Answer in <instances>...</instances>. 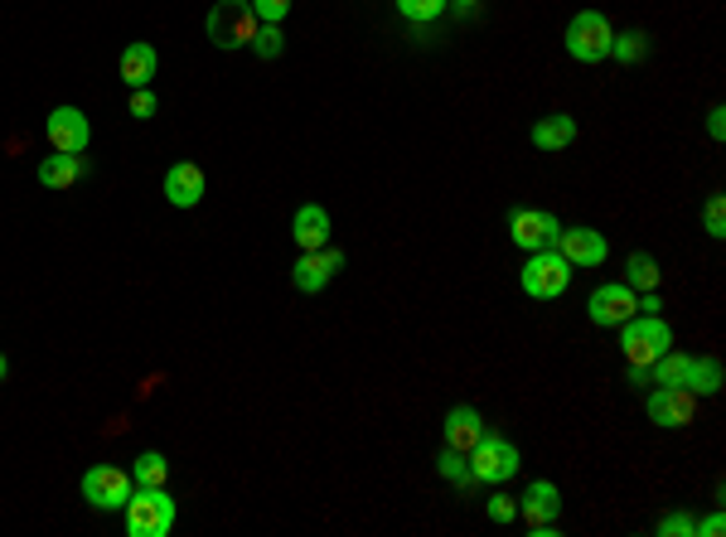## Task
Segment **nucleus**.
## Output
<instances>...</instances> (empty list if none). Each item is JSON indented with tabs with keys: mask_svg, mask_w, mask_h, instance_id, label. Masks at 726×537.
I'll use <instances>...</instances> for the list:
<instances>
[{
	"mask_svg": "<svg viewBox=\"0 0 726 537\" xmlns=\"http://www.w3.org/2000/svg\"><path fill=\"white\" fill-rule=\"evenodd\" d=\"M659 537H697V518H688V514L659 518Z\"/></svg>",
	"mask_w": 726,
	"mask_h": 537,
	"instance_id": "nucleus-31",
	"label": "nucleus"
},
{
	"mask_svg": "<svg viewBox=\"0 0 726 537\" xmlns=\"http://www.w3.org/2000/svg\"><path fill=\"white\" fill-rule=\"evenodd\" d=\"M484 514H490V523H514L518 518V498H508V494H490L484 498Z\"/></svg>",
	"mask_w": 726,
	"mask_h": 537,
	"instance_id": "nucleus-28",
	"label": "nucleus"
},
{
	"mask_svg": "<svg viewBox=\"0 0 726 537\" xmlns=\"http://www.w3.org/2000/svg\"><path fill=\"white\" fill-rule=\"evenodd\" d=\"M131 117H136V121H151L155 117V88H136V92H131Z\"/></svg>",
	"mask_w": 726,
	"mask_h": 537,
	"instance_id": "nucleus-32",
	"label": "nucleus"
},
{
	"mask_svg": "<svg viewBox=\"0 0 726 537\" xmlns=\"http://www.w3.org/2000/svg\"><path fill=\"white\" fill-rule=\"evenodd\" d=\"M82 169H88V165H82V155H44V161H40V185L44 189H68V185H78V179H82Z\"/></svg>",
	"mask_w": 726,
	"mask_h": 537,
	"instance_id": "nucleus-21",
	"label": "nucleus"
},
{
	"mask_svg": "<svg viewBox=\"0 0 726 537\" xmlns=\"http://www.w3.org/2000/svg\"><path fill=\"white\" fill-rule=\"evenodd\" d=\"M470 470H475V484H508L518 470H524V456H518L514 441L484 431L475 441V450H470Z\"/></svg>",
	"mask_w": 726,
	"mask_h": 537,
	"instance_id": "nucleus-5",
	"label": "nucleus"
},
{
	"mask_svg": "<svg viewBox=\"0 0 726 537\" xmlns=\"http://www.w3.org/2000/svg\"><path fill=\"white\" fill-rule=\"evenodd\" d=\"M155 68H161V54H155V44L131 40L127 48H121V83H127L131 92H136V88H151V83H155Z\"/></svg>",
	"mask_w": 726,
	"mask_h": 537,
	"instance_id": "nucleus-17",
	"label": "nucleus"
},
{
	"mask_svg": "<svg viewBox=\"0 0 726 537\" xmlns=\"http://www.w3.org/2000/svg\"><path fill=\"white\" fill-rule=\"evenodd\" d=\"M673 349V329L663 315H645V310H635L629 320L620 325V353H625V363L629 369H649L659 353H669Z\"/></svg>",
	"mask_w": 726,
	"mask_h": 537,
	"instance_id": "nucleus-1",
	"label": "nucleus"
},
{
	"mask_svg": "<svg viewBox=\"0 0 726 537\" xmlns=\"http://www.w3.org/2000/svg\"><path fill=\"white\" fill-rule=\"evenodd\" d=\"M436 470H441V480L455 484V490H470V484H475V470H470V456H465V450H451V446H446V450H441V465H436Z\"/></svg>",
	"mask_w": 726,
	"mask_h": 537,
	"instance_id": "nucleus-23",
	"label": "nucleus"
},
{
	"mask_svg": "<svg viewBox=\"0 0 726 537\" xmlns=\"http://www.w3.org/2000/svg\"><path fill=\"white\" fill-rule=\"evenodd\" d=\"M639 310H645V315H659V310H663V300L653 296V291H645V296H639Z\"/></svg>",
	"mask_w": 726,
	"mask_h": 537,
	"instance_id": "nucleus-35",
	"label": "nucleus"
},
{
	"mask_svg": "<svg viewBox=\"0 0 726 537\" xmlns=\"http://www.w3.org/2000/svg\"><path fill=\"white\" fill-rule=\"evenodd\" d=\"M82 498H88L92 508H102V514H117V508H127L131 490H136V480H131V470H117V465H88L82 470Z\"/></svg>",
	"mask_w": 726,
	"mask_h": 537,
	"instance_id": "nucleus-6",
	"label": "nucleus"
},
{
	"mask_svg": "<svg viewBox=\"0 0 726 537\" xmlns=\"http://www.w3.org/2000/svg\"><path fill=\"white\" fill-rule=\"evenodd\" d=\"M707 131H712V141L726 136V112H722V107H712V112H707Z\"/></svg>",
	"mask_w": 726,
	"mask_h": 537,
	"instance_id": "nucleus-34",
	"label": "nucleus"
},
{
	"mask_svg": "<svg viewBox=\"0 0 726 537\" xmlns=\"http://www.w3.org/2000/svg\"><path fill=\"white\" fill-rule=\"evenodd\" d=\"M248 6H252V15H257L262 24H282L296 0H248Z\"/></svg>",
	"mask_w": 726,
	"mask_h": 537,
	"instance_id": "nucleus-29",
	"label": "nucleus"
},
{
	"mask_svg": "<svg viewBox=\"0 0 726 537\" xmlns=\"http://www.w3.org/2000/svg\"><path fill=\"white\" fill-rule=\"evenodd\" d=\"M572 272L576 266L562 257L557 248H542V252H528L524 272H518V286H524L528 300H557L566 286H572Z\"/></svg>",
	"mask_w": 726,
	"mask_h": 537,
	"instance_id": "nucleus-3",
	"label": "nucleus"
},
{
	"mask_svg": "<svg viewBox=\"0 0 726 537\" xmlns=\"http://www.w3.org/2000/svg\"><path fill=\"white\" fill-rule=\"evenodd\" d=\"M635 310H639V296L625 286V281H605V286H596L586 300L591 325H601V329H620Z\"/></svg>",
	"mask_w": 726,
	"mask_h": 537,
	"instance_id": "nucleus-8",
	"label": "nucleus"
},
{
	"mask_svg": "<svg viewBox=\"0 0 726 537\" xmlns=\"http://www.w3.org/2000/svg\"><path fill=\"white\" fill-rule=\"evenodd\" d=\"M252 54L257 58H282V48H286V34H282V24H257V34H252Z\"/></svg>",
	"mask_w": 726,
	"mask_h": 537,
	"instance_id": "nucleus-27",
	"label": "nucleus"
},
{
	"mask_svg": "<svg viewBox=\"0 0 726 537\" xmlns=\"http://www.w3.org/2000/svg\"><path fill=\"white\" fill-rule=\"evenodd\" d=\"M645 54H649L645 30H625V34H615L610 40V58H620V64H639Z\"/></svg>",
	"mask_w": 726,
	"mask_h": 537,
	"instance_id": "nucleus-26",
	"label": "nucleus"
},
{
	"mask_svg": "<svg viewBox=\"0 0 726 537\" xmlns=\"http://www.w3.org/2000/svg\"><path fill=\"white\" fill-rule=\"evenodd\" d=\"M257 15H252L248 0H218L209 10V40L218 48H248L252 34H257Z\"/></svg>",
	"mask_w": 726,
	"mask_h": 537,
	"instance_id": "nucleus-7",
	"label": "nucleus"
},
{
	"mask_svg": "<svg viewBox=\"0 0 726 537\" xmlns=\"http://www.w3.org/2000/svg\"><path fill=\"white\" fill-rule=\"evenodd\" d=\"M645 412H649V421H653V426H663V431H678V426L693 421L697 397L688 393V387H663V383H653V393H649V402H645Z\"/></svg>",
	"mask_w": 726,
	"mask_h": 537,
	"instance_id": "nucleus-12",
	"label": "nucleus"
},
{
	"mask_svg": "<svg viewBox=\"0 0 726 537\" xmlns=\"http://www.w3.org/2000/svg\"><path fill=\"white\" fill-rule=\"evenodd\" d=\"M339 272H344V252L339 248H315V252H300V262L290 266V281H296V291H306V296H320Z\"/></svg>",
	"mask_w": 726,
	"mask_h": 537,
	"instance_id": "nucleus-10",
	"label": "nucleus"
},
{
	"mask_svg": "<svg viewBox=\"0 0 726 537\" xmlns=\"http://www.w3.org/2000/svg\"><path fill=\"white\" fill-rule=\"evenodd\" d=\"M702 223H707V238H726V199H722V194H712V199H707Z\"/></svg>",
	"mask_w": 726,
	"mask_h": 537,
	"instance_id": "nucleus-30",
	"label": "nucleus"
},
{
	"mask_svg": "<svg viewBox=\"0 0 726 537\" xmlns=\"http://www.w3.org/2000/svg\"><path fill=\"white\" fill-rule=\"evenodd\" d=\"M557 252H562L572 266H601L605 257H610V242H605V233H596V228L576 223V228H562L552 242Z\"/></svg>",
	"mask_w": 726,
	"mask_h": 537,
	"instance_id": "nucleus-13",
	"label": "nucleus"
},
{
	"mask_svg": "<svg viewBox=\"0 0 726 537\" xmlns=\"http://www.w3.org/2000/svg\"><path fill=\"white\" fill-rule=\"evenodd\" d=\"M557 233H562V223H557L548 209H514L508 213V238H514V248H524V252L552 248Z\"/></svg>",
	"mask_w": 726,
	"mask_h": 537,
	"instance_id": "nucleus-11",
	"label": "nucleus"
},
{
	"mask_svg": "<svg viewBox=\"0 0 726 537\" xmlns=\"http://www.w3.org/2000/svg\"><path fill=\"white\" fill-rule=\"evenodd\" d=\"M528 141L538 145V151H566V145L576 141V117H566V112H552V117H542L538 127L528 131Z\"/></svg>",
	"mask_w": 726,
	"mask_h": 537,
	"instance_id": "nucleus-20",
	"label": "nucleus"
},
{
	"mask_svg": "<svg viewBox=\"0 0 726 537\" xmlns=\"http://www.w3.org/2000/svg\"><path fill=\"white\" fill-rule=\"evenodd\" d=\"M10 373V363H6V353H0V377H6Z\"/></svg>",
	"mask_w": 726,
	"mask_h": 537,
	"instance_id": "nucleus-38",
	"label": "nucleus"
},
{
	"mask_svg": "<svg viewBox=\"0 0 726 537\" xmlns=\"http://www.w3.org/2000/svg\"><path fill=\"white\" fill-rule=\"evenodd\" d=\"M629 377H635L639 387H649V383H653V373H649V369H629Z\"/></svg>",
	"mask_w": 726,
	"mask_h": 537,
	"instance_id": "nucleus-36",
	"label": "nucleus"
},
{
	"mask_svg": "<svg viewBox=\"0 0 726 537\" xmlns=\"http://www.w3.org/2000/svg\"><path fill=\"white\" fill-rule=\"evenodd\" d=\"M518 514L528 523H557L562 518V490H557L552 480H532L524 498H518Z\"/></svg>",
	"mask_w": 726,
	"mask_h": 537,
	"instance_id": "nucleus-18",
	"label": "nucleus"
},
{
	"mask_svg": "<svg viewBox=\"0 0 726 537\" xmlns=\"http://www.w3.org/2000/svg\"><path fill=\"white\" fill-rule=\"evenodd\" d=\"M290 238H296L300 252L330 248V213H324V204H300L296 218H290Z\"/></svg>",
	"mask_w": 726,
	"mask_h": 537,
	"instance_id": "nucleus-16",
	"label": "nucleus"
},
{
	"mask_svg": "<svg viewBox=\"0 0 726 537\" xmlns=\"http://www.w3.org/2000/svg\"><path fill=\"white\" fill-rule=\"evenodd\" d=\"M165 474H169V460L161 450H141L136 465H131V480L136 484H165Z\"/></svg>",
	"mask_w": 726,
	"mask_h": 537,
	"instance_id": "nucleus-25",
	"label": "nucleus"
},
{
	"mask_svg": "<svg viewBox=\"0 0 726 537\" xmlns=\"http://www.w3.org/2000/svg\"><path fill=\"white\" fill-rule=\"evenodd\" d=\"M678 387H688L693 397H717L722 387H726V373H722V359H712V353H702V359H693L688 353V369H683V383Z\"/></svg>",
	"mask_w": 726,
	"mask_h": 537,
	"instance_id": "nucleus-19",
	"label": "nucleus"
},
{
	"mask_svg": "<svg viewBox=\"0 0 726 537\" xmlns=\"http://www.w3.org/2000/svg\"><path fill=\"white\" fill-rule=\"evenodd\" d=\"M451 10V0H397V15L407 24H436Z\"/></svg>",
	"mask_w": 726,
	"mask_h": 537,
	"instance_id": "nucleus-24",
	"label": "nucleus"
},
{
	"mask_svg": "<svg viewBox=\"0 0 726 537\" xmlns=\"http://www.w3.org/2000/svg\"><path fill=\"white\" fill-rule=\"evenodd\" d=\"M451 6H455V10H475L480 0H451Z\"/></svg>",
	"mask_w": 726,
	"mask_h": 537,
	"instance_id": "nucleus-37",
	"label": "nucleus"
},
{
	"mask_svg": "<svg viewBox=\"0 0 726 537\" xmlns=\"http://www.w3.org/2000/svg\"><path fill=\"white\" fill-rule=\"evenodd\" d=\"M659 257H649V252H629L625 257V286L629 291H659Z\"/></svg>",
	"mask_w": 726,
	"mask_h": 537,
	"instance_id": "nucleus-22",
	"label": "nucleus"
},
{
	"mask_svg": "<svg viewBox=\"0 0 726 537\" xmlns=\"http://www.w3.org/2000/svg\"><path fill=\"white\" fill-rule=\"evenodd\" d=\"M44 136L58 155H82L88 151V141H92V127H88V117H82L78 107H54V112L44 117Z\"/></svg>",
	"mask_w": 726,
	"mask_h": 537,
	"instance_id": "nucleus-9",
	"label": "nucleus"
},
{
	"mask_svg": "<svg viewBox=\"0 0 726 537\" xmlns=\"http://www.w3.org/2000/svg\"><path fill=\"white\" fill-rule=\"evenodd\" d=\"M165 199L175 204V209H199L204 204V169L194 161H179L165 169Z\"/></svg>",
	"mask_w": 726,
	"mask_h": 537,
	"instance_id": "nucleus-14",
	"label": "nucleus"
},
{
	"mask_svg": "<svg viewBox=\"0 0 726 537\" xmlns=\"http://www.w3.org/2000/svg\"><path fill=\"white\" fill-rule=\"evenodd\" d=\"M121 514H127V537H165L175 528V498L165 494V484H136Z\"/></svg>",
	"mask_w": 726,
	"mask_h": 537,
	"instance_id": "nucleus-2",
	"label": "nucleus"
},
{
	"mask_svg": "<svg viewBox=\"0 0 726 537\" xmlns=\"http://www.w3.org/2000/svg\"><path fill=\"white\" fill-rule=\"evenodd\" d=\"M610 40H615V30L601 10H576V15L566 20V34H562L566 54H572L576 64H601V58H610Z\"/></svg>",
	"mask_w": 726,
	"mask_h": 537,
	"instance_id": "nucleus-4",
	"label": "nucleus"
},
{
	"mask_svg": "<svg viewBox=\"0 0 726 537\" xmlns=\"http://www.w3.org/2000/svg\"><path fill=\"white\" fill-rule=\"evenodd\" d=\"M441 431H446V446H451V450H465V456H470V450H475V441H480L484 431H490V426H484L480 407H470V402H455V407L446 412V426H441Z\"/></svg>",
	"mask_w": 726,
	"mask_h": 537,
	"instance_id": "nucleus-15",
	"label": "nucleus"
},
{
	"mask_svg": "<svg viewBox=\"0 0 726 537\" xmlns=\"http://www.w3.org/2000/svg\"><path fill=\"white\" fill-rule=\"evenodd\" d=\"M722 528H726V518L722 514H707L697 523V537H722Z\"/></svg>",
	"mask_w": 726,
	"mask_h": 537,
	"instance_id": "nucleus-33",
	"label": "nucleus"
}]
</instances>
